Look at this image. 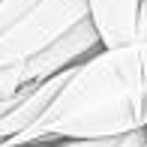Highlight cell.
I'll list each match as a JSON object with an SVG mask.
<instances>
[{
	"instance_id": "7a4b0ae2",
	"label": "cell",
	"mask_w": 147,
	"mask_h": 147,
	"mask_svg": "<svg viewBox=\"0 0 147 147\" xmlns=\"http://www.w3.org/2000/svg\"><path fill=\"white\" fill-rule=\"evenodd\" d=\"M84 18H90L87 0H42V3H36L24 18H18L9 30L0 33V69L27 63L30 57L54 45Z\"/></svg>"
},
{
	"instance_id": "52a82bcc",
	"label": "cell",
	"mask_w": 147,
	"mask_h": 147,
	"mask_svg": "<svg viewBox=\"0 0 147 147\" xmlns=\"http://www.w3.org/2000/svg\"><path fill=\"white\" fill-rule=\"evenodd\" d=\"M117 147H147V138H144V129H135L129 135L117 138Z\"/></svg>"
},
{
	"instance_id": "5b68a950",
	"label": "cell",
	"mask_w": 147,
	"mask_h": 147,
	"mask_svg": "<svg viewBox=\"0 0 147 147\" xmlns=\"http://www.w3.org/2000/svg\"><path fill=\"white\" fill-rule=\"evenodd\" d=\"M36 3H42V0H0V33L9 30L18 18H24Z\"/></svg>"
},
{
	"instance_id": "277c9868",
	"label": "cell",
	"mask_w": 147,
	"mask_h": 147,
	"mask_svg": "<svg viewBox=\"0 0 147 147\" xmlns=\"http://www.w3.org/2000/svg\"><path fill=\"white\" fill-rule=\"evenodd\" d=\"M138 60H141V93H144V138H147V0L141 3V18H138Z\"/></svg>"
},
{
	"instance_id": "8992f818",
	"label": "cell",
	"mask_w": 147,
	"mask_h": 147,
	"mask_svg": "<svg viewBox=\"0 0 147 147\" xmlns=\"http://www.w3.org/2000/svg\"><path fill=\"white\" fill-rule=\"evenodd\" d=\"M36 147H117V138H102V141H54V144H36Z\"/></svg>"
},
{
	"instance_id": "3957f363",
	"label": "cell",
	"mask_w": 147,
	"mask_h": 147,
	"mask_svg": "<svg viewBox=\"0 0 147 147\" xmlns=\"http://www.w3.org/2000/svg\"><path fill=\"white\" fill-rule=\"evenodd\" d=\"M144 0H87L90 21L105 51L129 48L138 39V18Z\"/></svg>"
},
{
	"instance_id": "6da1fadb",
	"label": "cell",
	"mask_w": 147,
	"mask_h": 147,
	"mask_svg": "<svg viewBox=\"0 0 147 147\" xmlns=\"http://www.w3.org/2000/svg\"><path fill=\"white\" fill-rule=\"evenodd\" d=\"M144 129V93L138 48L99 51L72 69L57 99L21 135L0 147H36L54 141H102Z\"/></svg>"
}]
</instances>
